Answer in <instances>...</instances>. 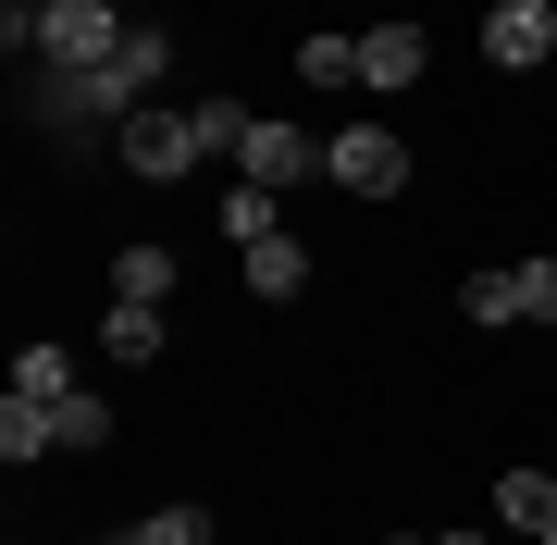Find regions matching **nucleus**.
<instances>
[{
  "instance_id": "nucleus-2",
  "label": "nucleus",
  "mask_w": 557,
  "mask_h": 545,
  "mask_svg": "<svg viewBox=\"0 0 557 545\" xmlns=\"http://www.w3.org/2000/svg\"><path fill=\"white\" fill-rule=\"evenodd\" d=\"M322 174H335L347 199H397L409 186V137L397 124H335V137H322Z\"/></svg>"
},
{
  "instance_id": "nucleus-16",
  "label": "nucleus",
  "mask_w": 557,
  "mask_h": 545,
  "mask_svg": "<svg viewBox=\"0 0 557 545\" xmlns=\"http://www.w3.org/2000/svg\"><path fill=\"white\" fill-rule=\"evenodd\" d=\"M112 446V409L100 397H62V459H100Z\"/></svg>"
},
{
  "instance_id": "nucleus-11",
  "label": "nucleus",
  "mask_w": 557,
  "mask_h": 545,
  "mask_svg": "<svg viewBox=\"0 0 557 545\" xmlns=\"http://www.w3.org/2000/svg\"><path fill=\"white\" fill-rule=\"evenodd\" d=\"M100 347H112L124 372H137V360H161V310H149V298H112V323H100Z\"/></svg>"
},
{
  "instance_id": "nucleus-14",
  "label": "nucleus",
  "mask_w": 557,
  "mask_h": 545,
  "mask_svg": "<svg viewBox=\"0 0 557 545\" xmlns=\"http://www.w3.org/2000/svg\"><path fill=\"white\" fill-rule=\"evenodd\" d=\"M13 397H87V384H75V360H62V347H25V360H13Z\"/></svg>"
},
{
  "instance_id": "nucleus-5",
  "label": "nucleus",
  "mask_w": 557,
  "mask_h": 545,
  "mask_svg": "<svg viewBox=\"0 0 557 545\" xmlns=\"http://www.w3.org/2000/svg\"><path fill=\"white\" fill-rule=\"evenodd\" d=\"M545 50H557V13H545V0H496V13H483V62H496V75H533Z\"/></svg>"
},
{
  "instance_id": "nucleus-1",
  "label": "nucleus",
  "mask_w": 557,
  "mask_h": 545,
  "mask_svg": "<svg viewBox=\"0 0 557 545\" xmlns=\"http://www.w3.org/2000/svg\"><path fill=\"white\" fill-rule=\"evenodd\" d=\"M124 38H137V25H124L112 0H38V62L50 75H100Z\"/></svg>"
},
{
  "instance_id": "nucleus-3",
  "label": "nucleus",
  "mask_w": 557,
  "mask_h": 545,
  "mask_svg": "<svg viewBox=\"0 0 557 545\" xmlns=\"http://www.w3.org/2000/svg\"><path fill=\"white\" fill-rule=\"evenodd\" d=\"M112 149H124V174H137V186H174L186 162H211L199 112H124V124H112Z\"/></svg>"
},
{
  "instance_id": "nucleus-7",
  "label": "nucleus",
  "mask_w": 557,
  "mask_h": 545,
  "mask_svg": "<svg viewBox=\"0 0 557 545\" xmlns=\"http://www.w3.org/2000/svg\"><path fill=\"white\" fill-rule=\"evenodd\" d=\"M359 87H421V25H359Z\"/></svg>"
},
{
  "instance_id": "nucleus-4",
  "label": "nucleus",
  "mask_w": 557,
  "mask_h": 545,
  "mask_svg": "<svg viewBox=\"0 0 557 545\" xmlns=\"http://www.w3.org/2000/svg\"><path fill=\"white\" fill-rule=\"evenodd\" d=\"M236 174H248V186H322V137H310V124H273V112H260V124H248V149H236Z\"/></svg>"
},
{
  "instance_id": "nucleus-10",
  "label": "nucleus",
  "mask_w": 557,
  "mask_h": 545,
  "mask_svg": "<svg viewBox=\"0 0 557 545\" xmlns=\"http://www.w3.org/2000/svg\"><path fill=\"white\" fill-rule=\"evenodd\" d=\"M223 236H236V248L285 236V186H223Z\"/></svg>"
},
{
  "instance_id": "nucleus-22",
  "label": "nucleus",
  "mask_w": 557,
  "mask_h": 545,
  "mask_svg": "<svg viewBox=\"0 0 557 545\" xmlns=\"http://www.w3.org/2000/svg\"><path fill=\"white\" fill-rule=\"evenodd\" d=\"M545 13H557V0H545Z\"/></svg>"
},
{
  "instance_id": "nucleus-21",
  "label": "nucleus",
  "mask_w": 557,
  "mask_h": 545,
  "mask_svg": "<svg viewBox=\"0 0 557 545\" xmlns=\"http://www.w3.org/2000/svg\"><path fill=\"white\" fill-rule=\"evenodd\" d=\"M384 545H409V533H384Z\"/></svg>"
},
{
  "instance_id": "nucleus-6",
  "label": "nucleus",
  "mask_w": 557,
  "mask_h": 545,
  "mask_svg": "<svg viewBox=\"0 0 557 545\" xmlns=\"http://www.w3.org/2000/svg\"><path fill=\"white\" fill-rule=\"evenodd\" d=\"M0 459H13V471L62 459V409H50V397H0Z\"/></svg>"
},
{
  "instance_id": "nucleus-12",
  "label": "nucleus",
  "mask_w": 557,
  "mask_h": 545,
  "mask_svg": "<svg viewBox=\"0 0 557 545\" xmlns=\"http://www.w3.org/2000/svg\"><path fill=\"white\" fill-rule=\"evenodd\" d=\"M298 75L310 87H359V38H347V25H310V38H298Z\"/></svg>"
},
{
  "instance_id": "nucleus-15",
  "label": "nucleus",
  "mask_w": 557,
  "mask_h": 545,
  "mask_svg": "<svg viewBox=\"0 0 557 545\" xmlns=\"http://www.w3.org/2000/svg\"><path fill=\"white\" fill-rule=\"evenodd\" d=\"M112 545H211V508H149V521H124Z\"/></svg>"
},
{
  "instance_id": "nucleus-9",
  "label": "nucleus",
  "mask_w": 557,
  "mask_h": 545,
  "mask_svg": "<svg viewBox=\"0 0 557 545\" xmlns=\"http://www.w3.org/2000/svg\"><path fill=\"white\" fill-rule=\"evenodd\" d=\"M298 285H310V248L298 236H260L248 248V298H298Z\"/></svg>"
},
{
  "instance_id": "nucleus-20",
  "label": "nucleus",
  "mask_w": 557,
  "mask_h": 545,
  "mask_svg": "<svg viewBox=\"0 0 557 545\" xmlns=\"http://www.w3.org/2000/svg\"><path fill=\"white\" fill-rule=\"evenodd\" d=\"M533 545H557V521H545V533H533Z\"/></svg>"
},
{
  "instance_id": "nucleus-13",
  "label": "nucleus",
  "mask_w": 557,
  "mask_h": 545,
  "mask_svg": "<svg viewBox=\"0 0 557 545\" xmlns=\"http://www.w3.org/2000/svg\"><path fill=\"white\" fill-rule=\"evenodd\" d=\"M112 298H174V248H124V261H112Z\"/></svg>"
},
{
  "instance_id": "nucleus-17",
  "label": "nucleus",
  "mask_w": 557,
  "mask_h": 545,
  "mask_svg": "<svg viewBox=\"0 0 557 545\" xmlns=\"http://www.w3.org/2000/svg\"><path fill=\"white\" fill-rule=\"evenodd\" d=\"M458 310H471V323H520V273H471Z\"/></svg>"
},
{
  "instance_id": "nucleus-18",
  "label": "nucleus",
  "mask_w": 557,
  "mask_h": 545,
  "mask_svg": "<svg viewBox=\"0 0 557 545\" xmlns=\"http://www.w3.org/2000/svg\"><path fill=\"white\" fill-rule=\"evenodd\" d=\"M520 323H557V261H520Z\"/></svg>"
},
{
  "instance_id": "nucleus-19",
  "label": "nucleus",
  "mask_w": 557,
  "mask_h": 545,
  "mask_svg": "<svg viewBox=\"0 0 557 545\" xmlns=\"http://www.w3.org/2000/svg\"><path fill=\"white\" fill-rule=\"evenodd\" d=\"M434 545H496V533H434Z\"/></svg>"
},
{
  "instance_id": "nucleus-8",
  "label": "nucleus",
  "mask_w": 557,
  "mask_h": 545,
  "mask_svg": "<svg viewBox=\"0 0 557 545\" xmlns=\"http://www.w3.org/2000/svg\"><path fill=\"white\" fill-rule=\"evenodd\" d=\"M496 521L508 533H545L557 521V471H496Z\"/></svg>"
}]
</instances>
